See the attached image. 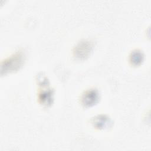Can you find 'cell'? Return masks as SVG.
Instances as JSON below:
<instances>
[{
  "mask_svg": "<svg viewBox=\"0 0 151 151\" xmlns=\"http://www.w3.org/2000/svg\"><path fill=\"white\" fill-rule=\"evenodd\" d=\"M25 60V55L22 51H18L15 54H14L11 57L6 59L4 64L2 65V68L5 67L4 70H2L5 71V73L6 71L16 70L18 69L23 64Z\"/></svg>",
  "mask_w": 151,
  "mask_h": 151,
  "instance_id": "obj_1",
  "label": "cell"
},
{
  "mask_svg": "<svg viewBox=\"0 0 151 151\" xmlns=\"http://www.w3.org/2000/svg\"><path fill=\"white\" fill-rule=\"evenodd\" d=\"M93 49V44L91 42L84 40L78 43L74 50V55L80 59L87 57Z\"/></svg>",
  "mask_w": 151,
  "mask_h": 151,
  "instance_id": "obj_2",
  "label": "cell"
},
{
  "mask_svg": "<svg viewBox=\"0 0 151 151\" xmlns=\"http://www.w3.org/2000/svg\"><path fill=\"white\" fill-rule=\"evenodd\" d=\"M99 99L98 91L94 89H90L83 94L81 100L82 104L84 106H91L98 101Z\"/></svg>",
  "mask_w": 151,
  "mask_h": 151,
  "instance_id": "obj_3",
  "label": "cell"
},
{
  "mask_svg": "<svg viewBox=\"0 0 151 151\" xmlns=\"http://www.w3.org/2000/svg\"><path fill=\"white\" fill-rule=\"evenodd\" d=\"M110 123L109 119L106 116L100 115L93 119V123L94 126L99 129H103L106 127Z\"/></svg>",
  "mask_w": 151,
  "mask_h": 151,
  "instance_id": "obj_4",
  "label": "cell"
},
{
  "mask_svg": "<svg viewBox=\"0 0 151 151\" xmlns=\"http://www.w3.org/2000/svg\"><path fill=\"white\" fill-rule=\"evenodd\" d=\"M143 54L140 51L135 50L131 52L130 55V61L132 64L134 65H138L143 61Z\"/></svg>",
  "mask_w": 151,
  "mask_h": 151,
  "instance_id": "obj_5",
  "label": "cell"
},
{
  "mask_svg": "<svg viewBox=\"0 0 151 151\" xmlns=\"http://www.w3.org/2000/svg\"><path fill=\"white\" fill-rule=\"evenodd\" d=\"M39 100L44 104H49L52 100V93L51 90L41 91L39 94Z\"/></svg>",
  "mask_w": 151,
  "mask_h": 151,
  "instance_id": "obj_6",
  "label": "cell"
}]
</instances>
